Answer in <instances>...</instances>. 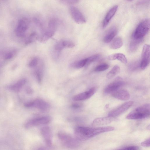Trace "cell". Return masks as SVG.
I'll use <instances>...</instances> for the list:
<instances>
[{"label":"cell","instance_id":"6da1fadb","mask_svg":"<svg viewBox=\"0 0 150 150\" xmlns=\"http://www.w3.org/2000/svg\"><path fill=\"white\" fill-rule=\"evenodd\" d=\"M150 104L146 103L140 106L131 111L126 116L127 119H141L147 118L150 116Z\"/></svg>","mask_w":150,"mask_h":150},{"label":"cell","instance_id":"7a4b0ae2","mask_svg":"<svg viewBox=\"0 0 150 150\" xmlns=\"http://www.w3.org/2000/svg\"><path fill=\"white\" fill-rule=\"evenodd\" d=\"M150 21L148 19H145L141 21L136 28L132 35V37L137 39H142L149 31Z\"/></svg>","mask_w":150,"mask_h":150},{"label":"cell","instance_id":"3957f363","mask_svg":"<svg viewBox=\"0 0 150 150\" xmlns=\"http://www.w3.org/2000/svg\"><path fill=\"white\" fill-rule=\"evenodd\" d=\"M74 133L78 140H85L93 137L92 127L79 126L75 129Z\"/></svg>","mask_w":150,"mask_h":150},{"label":"cell","instance_id":"277c9868","mask_svg":"<svg viewBox=\"0 0 150 150\" xmlns=\"http://www.w3.org/2000/svg\"><path fill=\"white\" fill-rule=\"evenodd\" d=\"M57 136L63 145L66 147L69 148H76L79 145L77 139L76 140L67 133L60 132L58 133Z\"/></svg>","mask_w":150,"mask_h":150},{"label":"cell","instance_id":"5b68a950","mask_svg":"<svg viewBox=\"0 0 150 150\" xmlns=\"http://www.w3.org/2000/svg\"><path fill=\"white\" fill-rule=\"evenodd\" d=\"M24 105L26 108H35L42 111L47 110L50 108V105L49 103L40 98L26 102L25 103Z\"/></svg>","mask_w":150,"mask_h":150},{"label":"cell","instance_id":"8992f818","mask_svg":"<svg viewBox=\"0 0 150 150\" xmlns=\"http://www.w3.org/2000/svg\"><path fill=\"white\" fill-rule=\"evenodd\" d=\"M51 120V117L48 116L33 118L27 122L25 124V127L26 128H29L35 126L47 124L49 123Z\"/></svg>","mask_w":150,"mask_h":150},{"label":"cell","instance_id":"52a82bcc","mask_svg":"<svg viewBox=\"0 0 150 150\" xmlns=\"http://www.w3.org/2000/svg\"><path fill=\"white\" fill-rule=\"evenodd\" d=\"M70 14L74 20L78 24H83L86 22V19L80 11L76 7L71 6L69 8Z\"/></svg>","mask_w":150,"mask_h":150},{"label":"cell","instance_id":"ba28073f","mask_svg":"<svg viewBox=\"0 0 150 150\" xmlns=\"http://www.w3.org/2000/svg\"><path fill=\"white\" fill-rule=\"evenodd\" d=\"M150 45L145 44L143 47L142 54V60L140 64V67L142 69H145L150 62Z\"/></svg>","mask_w":150,"mask_h":150},{"label":"cell","instance_id":"9c48e42d","mask_svg":"<svg viewBox=\"0 0 150 150\" xmlns=\"http://www.w3.org/2000/svg\"><path fill=\"white\" fill-rule=\"evenodd\" d=\"M133 101L126 102L110 111L108 116L114 117L118 116L128 109L133 104Z\"/></svg>","mask_w":150,"mask_h":150},{"label":"cell","instance_id":"30bf717a","mask_svg":"<svg viewBox=\"0 0 150 150\" xmlns=\"http://www.w3.org/2000/svg\"><path fill=\"white\" fill-rule=\"evenodd\" d=\"M29 24L28 20L25 18H21L19 20L15 30L17 36L22 37L24 35L28 28Z\"/></svg>","mask_w":150,"mask_h":150},{"label":"cell","instance_id":"8fae6325","mask_svg":"<svg viewBox=\"0 0 150 150\" xmlns=\"http://www.w3.org/2000/svg\"><path fill=\"white\" fill-rule=\"evenodd\" d=\"M124 83L122 79L120 77L116 78L114 81L108 85L104 89L105 93L109 94L119 89L124 85Z\"/></svg>","mask_w":150,"mask_h":150},{"label":"cell","instance_id":"7c38bea8","mask_svg":"<svg viewBox=\"0 0 150 150\" xmlns=\"http://www.w3.org/2000/svg\"><path fill=\"white\" fill-rule=\"evenodd\" d=\"M40 132L46 145L50 147L52 145V134L51 129L47 126H45L41 129Z\"/></svg>","mask_w":150,"mask_h":150},{"label":"cell","instance_id":"4fadbf2b","mask_svg":"<svg viewBox=\"0 0 150 150\" xmlns=\"http://www.w3.org/2000/svg\"><path fill=\"white\" fill-rule=\"evenodd\" d=\"M96 91V87H92L86 91L75 96L73 98V100L74 101H81L88 99L94 94Z\"/></svg>","mask_w":150,"mask_h":150},{"label":"cell","instance_id":"5bb4252c","mask_svg":"<svg viewBox=\"0 0 150 150\" xmlns=\"http://www.w3.org/2000/svg\"><path fill=\"white\" fill-rule=\"evenodd\" d=\"M111 95L113 97L121 100H127L130 98L129 93L125 89H118L112 93Z\"/></svg>","mask_w":150,"mask_h":150},{"label":"cell","instance_id":"9a60e30c","mask_svg":"<svg viewBox=\"0 0 150 150\" xmlns=\"http://www.w3.org/2000/svg\"><path fill=\"white\" fill-rule=\"evenodd\" d=\"M118 8V6L117 5L114 6L108 11L103 22V28H105L107 26L116 12Z\"/></svg>","mask_w":150,"mask_h":150},{"label":"cell","instance_id":"2e32d148","mask_svg":"<svg viewBox=\"0 0 150 150\" xmlns=\"http://www.w3.org/2000/svg\"><path fill=\"white\" fill-rule=\"evenodd\" d=\"M113 120V117L110 116L98 117L93 121L92 125L94 126H99L109 124Z\"/></svg>","mask_w":150,"mask_h":150},{"label":"cell","instance_id":"e0dca14e","mask_svg":"<svg viewBox=\"0 0 150 150\" xmlns=\"http://www.w3.org/2000/svg\"><path fill=\"white\" fill-rule=\"evenodd\" d=\"M26 82V79H22L19 80L16 83L8 86L7 88L13 91L18 92L21 91Z\"/></svg>","mask_w":150,"mask_h":150},{"label":"cell","instance_id":"ac0fdd59","mask_svg":"<svg viewBox=\"0 0 150 150\" xmlns=\"http://www.w3.org/2000/svg\"><path fill=\"white\" fill-rule=\"evenodd\" d=\"M110 60H113L117 59L124 64L127 63V59L125 55L122 53H117L111 54L108 57Z\"/></svg>","mask_w":150,"mask_h":150},{"label":"cell","instance_id":"d6986e66","mask_svg":"<svg viewBox=\"0 0 150 150\" xmlns=\"http://www.w3.org/2000/svg\"><path fill=\"white\" fill-rule=\"evenodd\" d=\"M58 24V19L55 18H51L49 21L47 31L54 34Z\"/></svg>","mask_w":150,"mask_h":150},{"label":"cell","instance_id":"ffe728a7","mask_svg":"<svg viewBox=\"0 0 150 150\" xmlns=\"http://www.w3.org/2000/svg\"><path fill=\"white\" fill-rule=\"evenodd\" d=\"M117 33V30L113 28L110 30L104 38L103 41L106 43L111 42Z\"/></svg>","mask_w":150,"mask_h":150},{"label":"cell","instance_id":"44dd1931","mask_svg":"<svg viewBox=\"0 0 150 150\" xmlns=\"http://www.w3.org/2000/svg\"><path fill=\"white\" fill-rule=\"evenodd\" d=\"M123 44L122 39L120 37H117L111 43L110 45V47L112 49H117L120 48Z\"/></svg>","mask_w":150,"mask_h":150},{"label":"cell","instance_id":"7402d4cb","mask_svg":"<svg viewBox=\"0 0 150 150\" xmlns=\"http://www.w3.org/2000/svg\"><path fill=\"white\" fill-rule=\"evenodd\" d=\"M120 71V67L118 65H116L114 66L107 73L106 77L109 79H111L118 74Z\"/></svg>","mask_w":150,"mask_h":150},{"label":"cell","instance_id":"603a6c76","mask_svg":"<svg viewBox=\"0 0 150 150\" xmlns=\"http://www.w3.org/2000/svg\"><path fill=\"white\" fill-rule=\"evenodd\" d=\"M87 60V58L75 62L71 65V66L75 69H80L85 65Z\"/></svg>","mask_w":150,"mask_h":150},{"label":"cell","instance_id":"cb8c5ba5","mask_svg":"<svg viewBox=\"0 0 150 150\" xmlns=\"http://www.w3.org/2000/svg\"><path fill=\"white\" fill-rule=\"evenodd\" d=\"M109 67V66L108 64L106 63H102L96 67L94 70L97 72L102 71L107 69Z\"/></svg>","mask_w":150,"mask_h":150},{"label":"cell","instance_id":"d4e9b609","mask_svg":"<svg viewBox=\"0 0 150 150\" xmlns=\"http://www.w3.org/2000/svg\"><path fill=\"white\" fill-rule=\"evenodd\" d=\"M38 35L35 32L31 33L27 39L25 44H28L32 43L38 39Z\"/></svg>","mask_w":150,"mask_h":150},{"label":"cell","instance_id":"484cf974","mask_svg":"<svg viewBox=\"0 0 150 150\" xmlns=\"http://www.w3.org/2000/svg\"><path fill=\"white\" fill-rule=\"evenodd\" d=\"M100 57V55L96 54L87 58V62L85 66L86 67H88L91 63L98 59Z\"/></svg>","mask_w":150,"mask_h":150},{"label":"cell","instance_id":"4316f807","mask_svg":"<svg viewBox=\"0 0 150 150\" xmlns=\"http://www.w3.org/2000/svg\"><path fill=\"white\" fill-rule=\"evenodd\" d=\"M141 40L142 39H137L133 38L132 40L130 42V45L131 50L133 51L135 50Z\"/></svg>","mask_w":150,"mask_h":150},{"label":"cell","instance_id":"83f0119b","mask_svg":"<svg viewBox=\"0 0 150 150\" xmlns=\"http://www.w3.org/2000/svg\"><path fill=\"white\" fill-rule=\"evenodd\" d=\"M62 3L66 5H72L76 4L80 0H59Z\"/></svg>","mask_w":150,"mask_h":150},{"label":"cell","instance_id":"f1b7e54d","mask_svg":"<svg viewBox=\"0 0 150 150\" xmlns=\"http://www.w3.org/2000/svg\"><path fill=\"white\" fill-rule=\"evenodd\" d=\"M62 41L64 48H71L75 46L74 43L71 41L65 40Z\"/></svg>","mask_w":150,"mask_h":150},{"label":"cell","instance_id":"f546056e","mask_svg":"<svg viewBox=\"0 0 150 150\" xmlns=\"http://www.w3.org/2000/svg\"><path fill=\"white\" fill-rule=\"evenodd\" d=\"M35 76L38 83H40L42 79V73L40 69H38L35 72Z\"/></svg>","mask_w":150,"mask_h":150},{"label":"cell","instance_id":"4dcf8cb0","mask_svg":"<svg viewBox=\"0 0 150 150\" xmlns=\"http://www.w3.org/2000/svg\"><path fill=\"white\" fill-rule=\"evenodd\" d=\"M64 48L62 41L59 42L56 44L54 46L55 50L57 51H61Z\"/></svg>","mask_w":150,"mask_h":150},{"label":"cell","instance_id":"1f68e13d","mask_svg":"<svg viewBox=\"0 0 150 150\" xmlns=\"http://www.w3.org/2000/svg\"><path fill=\"white\" fill-rule=\"evenodd\" d=\"M38 62V59L35 57L33 59L29 62V66L30 67H35L37 65Z\"/></svg>","mask_w":150,"mask_h":150},{"label":"cell","instance_id":"d6a6232c","mask_svg":"<svg viewBox=\"0 0 150 150\" xmlns=\"http://www.w3.org/2000/svg\"><path fill=\"white\" fill-rule=\"evenodd\" d=\"M14 50L12 51L7 53L4 56V58L6 59H9L13 57L15 53Z\"/></svg>","mask_w":150,"mask_h":150},{"label":"cell","instance_id":"836d02e7","mask_svg":"<svg viewBox=\"0 0 150 150\" xmlns=\"http://www.w3.org/2000/svg\"><path fill=\"white\" fill-rule=\"evenodd\" d=\"M139 147L137 146H129L124 147L119 149L126 150H137L139 149Z\"/></svg>","mask_w":150,"mask_h":150},{"label":"cell","instance_id":"e575fe53","mask_svg":"<svg viewBox=\"0 0 150 150\" xmlns=\"http://www.w3.org/2000/svg\"><path fill=\"white\" fill-rule=\"evenodd\" d=\"M150 138L147 139L145 141L141 142V145L142 146L144 147H149L150 146Z\"/></svg>","mask_w":150,"mask_h":150},{"label":"cell","instance_id":"d590c367","mask_svg":"<svg viewBox=\"0 0 150 150\" xmlns=\"http://www.w3.org/2000/svg\"><path fill=\"white\" fill-rule=\"evenodd\" d=\"M71 107L74 109H76L80 108L81 105L79 104L74 103L72 105Z\"/></svg>","mask_w":150,"mask_h":150},{"label":"cell","instance_id":"8d00e7d4","mask_svg":"<svg viewBox=\"0 0 150 150\" xmlns=\"http://www.w3.org/2000/svg\"><path fill=\"white\" fill-rule=\"evenodd\" d=\"M26 91L28 93L30 94L32 93L33 90L30 88L28 87L26 89Z\"/></svg>","mask_w":150,"mask_h":150},{"label":"cell","instance_id":"74e56055","mask_svg":"<svg viewBox=\"0 0 150 150\" xmlns=\"http://www.w3.org/2000/svg\"><path fill=\"white\" fill-rule=\"evenodd\" d=\"M147 129L148 130H150V125H149L147 127Z\"/></svg>","mask_w":150,"mask_h":150},{"label":"cell","instance_id":"f35d334b","mask_svg":"<svg viewBox=\"0 0 150 150\" xmlns=\"http://www.w3.org/2000/svg\"><path fill=\"white\" fill-rule=\"evenodd\" d=\"M128 1H133V0H127Z\"/></svg>","mask_w":150,"mask_h":150}]
</instances>
